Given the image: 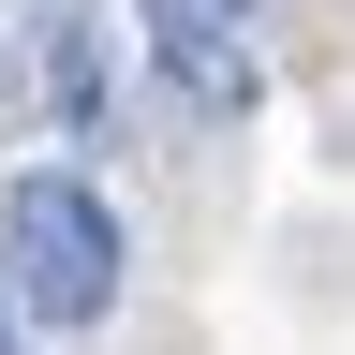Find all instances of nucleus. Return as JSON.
Wrapping results in <instances>:
<instances>
[{
	"label": "nucleus",
	"mask_w": 355,
	"mask_h": 355,
	"mask_svg": "<svg viewBox=\"0 0 355 355\" xmlns=\"http://www.w3.org/2000/svg\"><path fill=\"white\" fill-rule=\"evenodd\" d=\"M0 355H15V296H0Z\"/></svg>",
	"instance_id": "20e7f679"
},
{
	"label": "nucleus",
	"mask_w": 355,
	"mask_h": 355,
	"mask_svg": "<svg viewBox=\"0 0 355 355\" xmlns=\"http://www.w3.org/2000/svg\"><path fill=\"white\" fill-rule=\"evenodd\" d=\"M133 44H148V74H163L193 119H252V89H266L252 0H133Z\"/></svg>",
	"instance_id": "f03ea898"
},
{
	"label": "nucleus",
	"mask_w": 355,
	"mask_h": 355,
	"mask_svg": "<svg viewBox=\"0 0 355 355\" xmlns=\"http://www.w3.org/2000/svg\"><path fill=\"white\" fill-rule=\"evenodd\" d=\"M15 15V89H44V119H104V0H0Z\"/></svg>",
	"instance_id": "7ed1b4c3"
},
{
	"label": "nucleus",
	"mask_w": 355,
	"mask_h": 355,
	"mask_svg": "<svg viewBox=\"0 0 355 355\" xmlns=\"http://www.w3.org/2000/svg\"><path fill=\"white\" fill-rule=\"evenodd\" d=\"M119 266H133V237H119V207L89 193L74 163L0 178V296H15V311H44V326H104V311H119Z\"/></svg>",
	"instance_id": "f257e3e1"
}]
</instances>
